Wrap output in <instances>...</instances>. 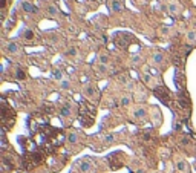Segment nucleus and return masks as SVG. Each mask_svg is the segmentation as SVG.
<instances>
[{
  "instance_id": "obj_26",
  "label": "nucleus",
  "mask_w": 196,
  "mask_h": 173,
  "mask_svg": "<svg viewBox=\"0 0 196 173\" xmlns=\"http://www.w3.org/2000/svg\"><path fill=\"white\" fill-rule=\"evenodd\" d=\"M181 143L187 145V144H188V143H190V141H188V138H182V141H181Z\"/></svg>"
},
{
  "instance_id": "obj_17",
  "label": "nucleus",
  "mask_w": 196,
  "mask_h": 173,
  "mask_svg": "<svg viewBox=\"0 0 196 173\" xmlns=\"http://www.w3.org/2000/svg\"><path fill=\"white\" fill-rule=\"evenodd\" d=\"M48 12H49L51 16H55V14H57V9L54 8V6H49V8H48Z\"/></svg>"
},
{
  "instance_id": "obj_19",
  "label": "nucleus",
  "mask_w": 196,
  "mask_h": 173,
  "mask_svg": "<svg viewBox=\"0 0 196 173\" xmlns=\"http://www.w3.org/2000/svg\"><path fill=\"white\" fill-rule=\"evenodd\" d=\"M168 11H170V12H176L178 11V6L176 5H168Z\"/></svg>"
},
{
  "instance_id": "obj_1",
  "label": "nucleus",
  "mask_w": 196,
  "mask_h": 173,
  "mask_svg": "<svg viewBox=\"0 0 196 173\" xmlns=\"http://www.w3.org/2000/svg\"><path fill=\"white\" fill-rule=\"evenodd\" d=\"M155 95H156L161 101H164L166 104H168V92L164 88H155Z\"/></svg>"
},
{
  "instance_id": "obj_23",
  "label": "nucleus",
  "mask_w": 196,
  "mask_h": 173,
  "mask_svg": "<svg viewBox=\"0 0 196 173\" xmlns=\"http://www.w3.org/2000/svg\"><path fill=\"white\" fill-rule=\"evenodd\" d=\"M113 141V135H107L106 136V143H112Z\"/></svg>"
},
{
  "instance_id": "obj_11",
  "label": "nucleus",
  "mask_w": 196,
  "mask_h": 173,
  "mask_svg": "<svg viewBox=\"0 0 196 173\" xmlns=\"http://www.w3.org/2000/svg\"><path fill=\"white\" fill-rule=\"evenodd\" d=\"M179 104L182 106V107H185V109H188V107H190V104H188V100H187V98L184 100V98H182V95L179 97Z\"/></svg>"
},
{
  "instance_id": "obj_20",
  "label": "nucleus",
  "mask_w": 196,
  "mask_h": 173,
  "mask_svg": "<svg viewBox=\"0 0 196 173\" xmlns=\"http://www.w3.org/2000/svg\"><path fill=\"white\" fill-rule=\"evenodd\" d=\"M100 60H101V63H103V64H106L107 61H109V57H107V55H101Z\"/></svg>"
},
{
  "instance_id": "obj_3",
  "label": "nucleus",
  "mask_w": 196,
  "mask_h": 173,
  "mask_svg": "<svg viewBox=\"0 0 196 173\" xmlns=\"http://www.w3.org/2000/svg\"><path fill=\"white\" fill-rule=\"evenodd\" d=\"M71 112H72L71 104H69V103H66L63 107L60 109V115H62V117H69V115H71Z\"/></svg>"
},
{
  "instance_id": "obj_10",
  "label": "nucleus",
  "mask_w": 196,
  "mask_h": 173,
  "mask_svg": "<svg viewBox=\"0 0 196 173\" xmlns=\"http://www.w3.org/2000/svg\"><path fill=\"white\" fill-rule=\"evenodd\" d=\"M187 40L190 43H193L196 40V31H190V32H188V34H187Z\"/></svg>"
},
{
  "instance_id": "obj_21",
  "label": "nucleus",
  "mask_w": 196,
  "mask_h": 173,
  "mask_svg": "<svg viewBox=\"0 0 196 173\" xmlns=\"http://www.w3.org/2000/svg\"><path fill=\"white\" fill-rule=\"evenodd\" d=\"M69 81H62V89H69Z\"/></svg>"
},
{
  "instance_id": "obj_2",
  "label": "nucleus",
  "mask_w": 196,
  "mask_h": 173,
  "mask_svg": "<svg viewBox=\"0 0 196 173\" xmlns=\"http://www.w3.org/2000/svg\"><path fill=\"white\" fill-rule=\"evenodd\" d=\"M22 8H23V11H26V12H37V11H38L37 6H34V5L29 3V2H23V3H22Z\"/></svg>"
},
{
  "instance_id": "obj_4",
  "label": "nucleus",
  "mask_w": 196,
  "mask_h": 173,
  "mask_svg": "<svg viewBox=\"0 0 196 173\" xmlns=\"http://www.w3.org/2000/svg\"><path fill=\"white\" fill-rule=\"evenodd\" d=\"M91 169H92V164H91L89 159H84V161L80 162V170L81 172H89Z\"/></svg>"
},
{
  "instance_id": "obj_5",
  "label": "nucleus",
  "mask_w": 196,
  "mask_h": 173,
  "mask_svg": "<svg viewBox=\"0 0 196 173\" xmlns=\"http://www.w3.org/2000/svg\"><path fill=\"white\" fill-rule=\"evenodd\" d=\"M8 52H11V54H17V52H18V46L14 42H11L8 44Z\"/></svg>"
},
{
  "instance_id": "obj_15",
  "label": "nucleus",
  "mask_w": 196,
  "mask_h": 173,
  "mask_svg": "<svg viewBox=\"0 0 196 173\" xmlns=\"http://www.w3.org/2000/svg\"><path fill=\"white\" fill-rule=\"evenodd\" d=\"M129 103H130V98H129V97H124V98H121V104H123V106H127Z\"/></svg>"
},
{
  "instance_id": "obj_12",
  "label": "nucleus",
  "mask_w": 196,
  "mask_h": 173,
  "mask_svg": "<svg viewBox=\"0 0 196 173\" xmlns=\"http://www.w3.org/2000/svg\"><path fill=\"white\" fill-rule=\"evenodd\" d=\"M153 61H155V63H161V61H163V54L156 52V54L153 55Z\"/></svg>"
},
{
  "instance_id": "obj_13",
  "label": "nucleus",
  "mask_w": 196,
  "mask_h": 173,
  "mask_svg": "<svg viewBox=\"0 0 196 173\" xmlns=\"http://www.w3.org/2000/svg\"><path fill=\"white\" fill-rule=\"evenodd\" d=\"M93 94H95V89L92 88V86H87L86 88V95H89V97H92Z\"/></svg>"
},
{
  "instance_id": "obj_6",
  "label": "nucleus",
  "mask_w": 196,
  "mask_h": 173,
  "mask_svg": "<svg viewBox=\"0 0 196 173\" xmlns=\"http://www.w3.org/2000/svg\"><path fill=\"white\" fill-rule=\"evenodd\" d=\"M112 9L117 11V12H120V11H123V5H121L118 0H113V2H112Z\"/></svg>"
},
{
  "instance_id": "obj_8",
  "label": "nucleus",
  "mask_w": 196,
  "mask_h": 173,
  "mask_svg": "<svg viewBox=\"0 0 196 173\" xmlns=\"http://www.w3.org/2000/svg\"><path fill=\"white\" fill-rule=\"evenodd\" d=\"M176 167H178V170H179V172H187L188 165H187V162H185V161H179V162L176 164Z\"/></svg>"
},
{
  "instance_id": "obj_9",
  "label": "nucleus",
  "mask_w": 196,
  "mask_h": 173,
  "mask_svg": "<svg viewBox=\"0 0 196 173\" xmlns=\"http://www.w3.org/2000/svg\"><path fill=\"white\" fill-rule=\"evenodd\" d=\"M67 141H69L71 144L77 143V141H78V135H77V133H69V135H67Z\"/></svg>"
},
{
  "instance_id": "obj_25",
  "label": "nucleus",
  "mask_w": 196,
  "mask_h": 173,
  "mask_svg": "<svg viewBox=\"0 0 196 173\" xmlns=\"http://www.w3.org/2000/svg\"><path fill=\"white\" fill-rule=\"evenodd\" d=\"M0 6H2V8H6V0H0Z\"/></svg>"
},
{
  "instance_id": "obj_7",
  "label": "nucleus",
  "mask_w": 196,
  "mask_h": 173,
  "mask_svg": "<svg viewBox=\"0 0 196 173\" xmlns=\"http://www.w3.org/2000/svg\"><path fill=\"white\" fill-rule=\"evenodd\" d=\"M146 109H137L133 112V115H135V118H143V117H146Z\"/></svg>"
},
{
  "instance_id": "obj_22",
  "label": "nucleus",
  "mask_w": 196,
  "mask_h": 173,
  "mask_svg": "<svg viewBox=\"0 0 196 173\" xmlns=\"http://www.w3.org/2000/svg\"><path fill=\"white\" fill-rule=\"evenodd\" d=\"M25 37H26V38H32V37H34V34H32L31 31H26V32H25Z\"/></svg>"
},
{
  "instance_id": "obj_18",
  "label": "nucleus",
  "mask_w": 196,
  "mask_h": 173,
  "mask_svg": "<svg viewBox=\"0 0 196 173\" xmlns=\"http://www.w3.org/2000/svg\"><path fill=\"white\" fill-rule=\"evenodd\" d=\"M66 54H67V55H75V54H77V49H75V48H71V49H67Z\"/></svg>"
},
{
  "instance_id": "obj_24",
  "label": "nucleus",
  "mask_w": 196,
  "mask_h": 173,
  "mask_svg": "<svg viewBox=\"0 0 196 173\" xmlns=\"http://www.w3.org/2000/svg\"><path fill=\"white\" fill-rule=\"evenodd\" d=\"M54 77H55V78H62V72H60V71H55V72H54Z\"/></svg>"
},
{
  "instance_id": "obj_16",
  "label": "nucleus",
  "mask_w": 196,
  "mask_h": 173,
  "mask_svg": "<svg viewBox=\"0 0 196 173\" xmlns=\"http://www.w3.org/2000/svg\"><path fill=\"white\" fill-rule=\"evenodd\" d=\"M98 71L101 72V74H104V72H107V68H106V64H100V66H98Z\"/></svg>"
},
{
  "instance_id": "obj_14",
  "label": "nucleus",
  "mask_w": 196,
  "mask_h": 173,
  "mask_svg": "<svg viewBox=\"0 0 196 173\" xmlns=\"http://www.w3.org/2000/svg\"><path fill=\"white\" fill-rule=\"evenodd\" d=\"M16 77H17L18 80H25L26 75H25V72H23L22 69H18V71H17V74H16Z\"/></svg>"
}]
</instances>
